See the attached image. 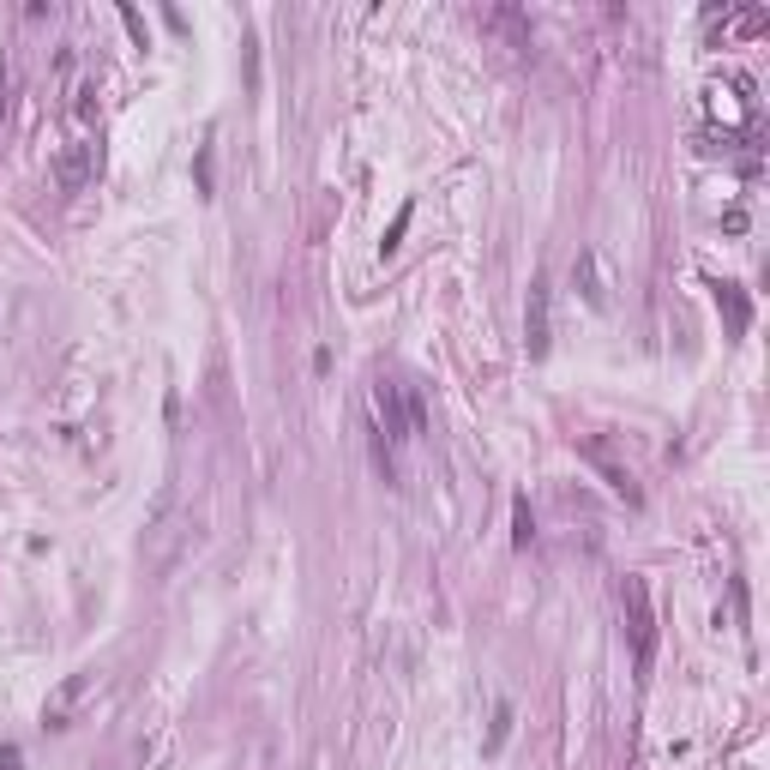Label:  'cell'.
<instances>
[{
    "instance_id": "obj_6",
    "label": "cell",
    "mask_w": 770,
    "mask_h": 770,
    "mask_svg": "<svg viewBox=\"0 0 770 770\" xmlns=\"http://www.w3.org/2000/svg\"><path fill=\"white\" fill-rule=\"evenodd\" d=\"M584 458H590L596 469H602V482H608L614 494H620V500H632V506L644 500V494H638V482H632V469H626V464H614V451L602 446V440H584Z\"/></svg>"
},
{
    "instance_id": "obj_4",
    "label": "cell",
    "mask_w": 770,
    "mask_h": 770,
    "mask_svg": "<svg viewBox=\"0 0 770 770\" xmlns=\"http://www.w3.org/2000/svg\"><path fill=\"white\" fill-rule=\"evenodd\" d=\"M91 680H97V674H66L61 687L48 692V704H42V729H66V722H73V710L84 704Z\"/></svg>"
},
{
    "instance_id": "obj_13",
    "label": "cell",
    "mask_w": 770,
    "mask_h": 770,
    "mask_svg": "<svg viewBox=\"0 0 770 770\" xmlns=\"http://www.w3.org/2000/svg\"><path fill=\"white\" fill-rule=\"evenodd\" d=\"M409 217H416V205H404V211L391 217V229H385V241H380V259H391V253L404 247V229H409Z\"/></svg>"
},
{
    "instance_id": "obj_18",
    "label": "cell",
    "mask_w": 770,
    "mask_h": 770,
    "mask_svg": "<svg viewBox=\"0 0 770 770\" xmlns=\"http://www.w3.org/2000/svg\"><path fill=\"white\" fill-rule=\"evenodd\" d=\"M0 770H19V747H0Z\"/></svg>"
},
{
    "instance_id": "obj_16",
    "label": "cell",
    "mask_w": 770,
    "mask_h": 770,
    "mask_svg": "<svg viewBox=\"0 0 770 770\" xmlns=\"http://www.w3.org/2000/svg\"><path fill=\"white\" fill-rule=\"evenodd\" d=\"M121 24H127V37H133V42H139V48H144V19H139V13H133V6H121Z\"/></svg>"
},
{
    "instance_id": "obj_17",
    "label": "cell",
    "mask_w": 770,
    "mask_h": 770,
    "mask_svg": "<svg viewBox=\"0 0 770 770\" xmlns=\"http://www.w3.org/2000/svg\"><path fill=\"white\" fill-rule=\"evenodd\" d=\"M6 97H13V66L0 61V115H6Z\"/></svg>"
},
{
    "instance_id": "obj_3",
    "label": "cell",
    "mask_w": 770,
    "mask_h": 770,
    "mask_svg": "<svg viewBox=\"0 0 770 770\" xmlns=\"http://www.w3.org/2000/svg\"><path fill=\"white\" fill-rule=\"evenodd\" d=\"M547 302H554V284L536 277V284H529V307H524V337H529V355H536V362H542L547 344H554V331H547Z\"/></svg>"
},
{
    "instance_id": "obj_5",
    "label": "cell",
    "mask_w": 770,
    "mask_h": 770,
    "mask_svg": "<svg viewBox=\"0 0 770 770\" xmlns=\"http://www.w3.org/2000/svg\"><path fill=\"white\" fill-rule=\"evenodd\" d=\"M373 416H380V440L385 446H398V440H409V422H404V398H398V385L380 380L373 385Z\"/></svg>"
},
{
    "instance_id": "obj_8",
    "label": "cell",
    "mask_w": 770,
    "mask_h": 770,
    "mask_svg": "<svg viewBox=\"0 0 770 770\" xmlns=\"http://www.w3.org/2000/svg\"><path fill=\"white\" fill-rule=\"evenodd\" d=\"M169 512H175V487L162 482L157 487V506L144 518V547H151V560H162V542H169Z\"/></svg>"
},
{
    "instance_id": "obj_10",
    "label": "cell",
    "mask_w": 770,
    "mask_h": 770,
    "mask_svg": "<svg viewBox=\"0 0 770 770\" xmlns=\"http://www.w3.org/2000/svg\"><path fill=\"white\" fill-rule=\"evenodd\" d=\"M506 734H512V704L500 698V704H494V722H487V740H482V752H487V758H500Z\"/></svg>"
},
{
    "instance_id": "obj_15",
    "label": "cell",
    "mask_w": 770,
    "mask_h": 770,
    "mask_svg": "<svg viewBox=\"0 0 770 770\" xmlns=\"http://www.w3.org/2000/svg\"><path fill=\"white\" fill-rule=\"evenodd\" d=\"M73 109H79V121H91V115H97V84H79V102H73Z\"/></svg>"
},
{
    "instance_id": "obj_12",
    "label": "cell",
    "mask_w": 770,
    "mask_h": 770,
    "mask_svg": "<svg viewBox=\"0 0 770 770\" xmlns=\"http://www.w3.org/2000/svg\"><path fill=\"white\" fill-rule=\"evenodd\" d=\"M487 24H494V31H506L512 48H529V24H524V13H512V6H506V13H494Z\"/></svg>"
},
{
    "instance_id": "obj_2",
    "label": "cell",
    "mask_w": 770,
    "mask_h": 770,
    "mask_svg": "<svg viewBox=\"0 0 770 770\" xmlns=\"http://www.w3.org/2000/svg\"><path fill=\"white\" fill-rule=\"evenodd\" d=\"M97 162H102L97 144H66L61 157H55V181H61V193H84V187L97 181Z\"/></svg>"
},
{
    "instance_id": "obj_11",
    "label": "cell",
    "mask_w": 770,
    "mask_h": 770,
    "mask_svg": "<svg viewBox=\"0 0 770 770\" xmlns=\"http://www.w3.org/2000/svg\"><path fill=\"white\" fill-rule=\"evenodd\" d=\"M512 542H518V547L536 542V518H529V500H524V494L512 500Z\"/></svg>"
},
{
    "instance_id": "obj_7",
    "label": "cell",
    "mask_w": 770,
    "mask_h": 770,
    "mask_svg": "<svg viewBox=\"0 0 770 770\" xmlns=\"http://www.w3.org/2000/svg\"><path fill=\"white\" fill-rule=\"evenodd\" d=\"M572 289H578V295H584L590 307H596V313H602V307H608V284H602V259H596V253H578V265H572Z\"/></svg>"
},
{
    "instance_id": "obj_14",
    "label": "cell",
    "mask_w": 770,
    "mask_h": 770,
    "mask_svg": "<svg viewBox=\"0 0 770 770\" xmlns=\"http://www.w3.org/2000/svg\"><path fill=\"white\" fill-rule=\"evenodd\" d=\"M193 175H199V193L211 199V193H217V181H211V139L199 144V162H193Z\"/></svg>"
},
{
    "instance_id": "obj_1",
    "label": "cell",
    "mask_w": 770,
    "mask_h": 770,
    "mask_svg": "<svg viewBox=\"0 0 770 770\" xmlns=\"http://www.w3.org/2000/svg\"><path fill=\"white\" fill-rule=\"evenodd\" d=\"M620 608H626V632H632V650H638V669H650V650H656V614H650V584H644V578H626V584H620Z\"/></svg>"
},
{
    "instance_id": "obj_9",
    "label": "cell",
    "mask_w": 770,
    "mask_h": 770,
    "mask_svg": "<svg viewBox=\"0 0 770 770\" xmlns=\"http://www.w3.org/2000/svg\"><path fill=\"white\" fill-rule=\"evenodd\" d=\"M710 289H716V307H722L729 331L740 337V331H747V319H752V307H747V295H740V284H729V277H722V284H710Z\"/></svg>"
}]
</instances>
